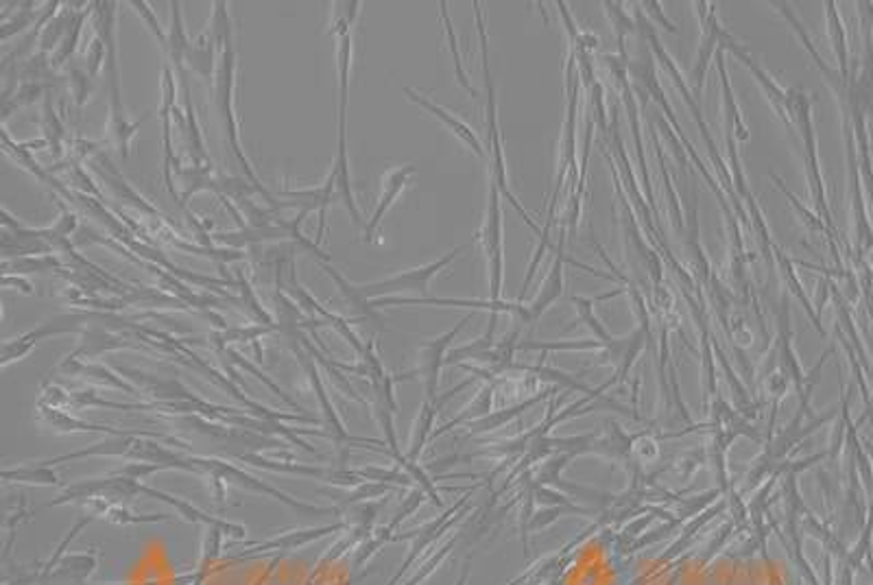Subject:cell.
I'll return each instance as SVG.
<instances>
[{
  "mask_svg": "<svg viewBox=\"0 0 873 585\" xmlns=\"http://www.w3.org/2000/svg\"><path fill=\"white\" fill-rule=\"evenodd\" d=\"M603 8H605V14H607V18H609V23H611L613 36H616V44H618V53H616V55L629 62L627 40L640 31V29H637V21H633V18L627 14V10H624L622 3H613V0H605Z\"/></svg>",
  "mask_w": 873,
  "mask_h": 585,
  "instance_id": "7402d4cb",
  "label": "cell"
},
{
  "mask_svg": "<svg viewBox=\"0 0 873 585\" xmlns=\"http://www.w3.org/2000/svg\"><path fill=\"white\" fill-rule=\"evenodd\" d=\"M71 21H73V5H68V10H60V14L42 29V34H40V53L53 55L58 51V47L62 44L64 36L68 34Z\"/></svg>",
  "mask_w": 873,
  "mask_h": 585,
  "instance_id": "484cf974",
  "label": "cell"
},
{
  "mask_svg": "<svg viewBox=\"0 0 873 585\" xmlns=\"http://www.w3.org/2000/svg\"><path fill=\"white\" fill-rule=\"evenodd\" d=\"M714 64H717V71H719V77H721V90H723L721 112H723V118H725V131L734 133L736 142H747L751 138V133H749V127H747V123H745V118L741 114L738 101H736L732 84H730V75H728V66H725V51H719Z\"/></svg>",
  "mask_w": 873,
  "mask_h": 585,
  "instance_id": "9a60e30c",
  "label": "cell"
},
{
  "mask_svg": "<svg viewBox=\"0 0 873 585\" xmlns=\"http://www.w3.org/2000/svg\"><path fill=\"white\" fill-rule=\"evenodd\" d=\"M823 8H825V18H827L830 42H832V49H834V55H836V62H838L836 71H838L845 79H849V53H847V34H845V25H843V21H840V14H838V10H836L834 0H827V3H825Z\"/></svg>",
  "mask_w": 873,
  "mask_h": 585,
  "instance_id": "44dd1931",
  "label": "cell"
},
{
  "mask_svg": "<svg viewBox=\"0 0 873 585\" xmlns=\"http://www.w3.org/2000/svg\"><path fill=\"white\" fill-rule=\"evenodd\" d=\"M723 51L732 53L741 64H745V66L749 68V73H751V75L756 77V81L760 84V88H762L767 101H769L771 107L775 110L777 118H782V123H784L788 129H793V123H790L788 110H786V105H788V90L782 88V86L754 60V55L749 53V47L736 42V38H734L730 31H725V38H723Z\"/></svg>",
  "mask_w": 873,
  "mask_h": 585,
  "instance_id": "30bf717a",
  "label": "cell"
},
{
  "mask_svg": "<svg viewBox=\"0 0 873 585\" xmlns=\"http://www.w3.org/2000/svg\"><path fill=\"white\" fill-rule=\"evenodd\" d=\"M812 97H808L801 88H790L788 90V118L793 123V129H797L801 142H804V162H806V177L812 190V200L817 206V215L823 219V224L834 232V221L827 204L825 194V181L819 164V149H817V133H814V120H812Z\"/></svg>",
  "mask_w": 873,
  "mask_h": 585,
  "instance_id": "8992f818",
  "label": "cell"
},
{
  "mask_svg": "<svg viewBox=\"0 0 873 585\" xmlns=\"http://www.w3.org/2000/svg\"><path fill=\"white\" fill-rule=\"evenodd\" d=\"M843 133H845V147H847L849 206H851V219H853V254H856V263L860 265L873 250V228L866 217L864 188H862V177H860V162H858L853 129H851L849 120H845V118H843Z\"/></svg>",
  "mask_w": 873,
  "mask_h": 585,
  "instance_id": "ba28073f",
  "label": "cell"
},
{
  "mask_svg": "<svg viewBox=\"0 0 873 585\" xmlns=\"http://www.w3.org/2000/svg\"><path fill=\"white\" fill-rule=\"evenodd\" d=\"M695 8H697L699 25H701V40H699L697 58H695V64H693V71H691V90H693V97L701 103L704 84H706L710 64L717 60L719 51H723L725 29L721 27L717 10H714L712 3L699 0V3H695Z\"/></svg>",
  "mask_w": 873,
  "mask_h": 585,
  "instance_id": "9c48e42d",
  "label": "cell"
},
{
  "mask_svg": "<svg viewBox=\"0 0 873 585\" xmlns=\"http://www.w3.org/2000/svg\"><path fill=\"white\" fill-rule=\"evenodd\" d=\"M360 10H363V3H358V0H341V3H332L328 36H334L337 40L343 36H352L350 31L358 21Z\"/></svg>",
  "mask_w": 873,
  "mask_h": 585,
  "instance_id": "d4e9b609",
  "label": "cell"
},
{
  "mask_svg": "<svg viewBox=\"0 0 873 585\" xmlns=\"http://www.w3.org/2000/svg\"><path fill=\"white\" fill-rule=\"evenodd\" d=\"M402 92L406 94V99L410 101V103H415L417 107H421L426 114H430L432 118H436L440 120L444 127H448V131H453L475 155H479V157H485V147H483V142H481V138H479V133L466 123V120H461L459 116H455L448 107H444V105H436L434 101H430L428 97H423L421 92H417L415 88H408V86H402Z\"/></svg>",
  "mask_w": 873,
  "mask_h": 585,
  "instance_id": "4fadbf2b",
  "label": "cell"
},
{
  "mask_svg": "<svg viewBox=\"0 0 873 585\" xmlns=\"http://www.w3.org/2000/svg\"><path fill=\"white\" fill-rule=\"evenodd\" d=\"M186 64L207 86H214V77H216V68H218V47H216V40H214L210 27H205L192 40Z\"/></svg>",
  "mask_w": 873,
  "mask_h": 585,
  "instance_id": "2e32d148",
  "label": "cell"
},
{
  "mask_svg": "<svg viewBox=\"0 0 873 585\" xmlns=\"http://www.w3.org/2000/svg\"><path fill=\"white\" fill-rule=\"evenodd\" d=\"M417 173V164H404V166H395L391 168L384 177H382V188H380V198L376 202V208L363 230V241L369 245L376 241V234L387 217V213L395 206V202L400 200V194L404 192V188L410 183L413 175Z\"/></svg>",
  "mask_w": 873,
  "mask_h": 585,
  "instance_id": "7c38bea8",
  "label": "cell"
},
{
  "mask_svg": "<svg viewBox=\"0 0 873 585\" xmlns=\"http://www.w3.org/2000/svg\"><path fill=\"white\" fill-rule=\"evenodd\" d=\"M475 243L481 245L488 263V282H490L488 300L501 302L505 284V226H503V194L494 181H490L488 211L483 226L475 237Z\"/></svg>",
  "mask_w": 873,
  "mask_h": 585,
  "instance_id": "52a82bcc",
  "label": "cell"
},
{
  "mask_svg": "<svg viewBox=\"0 0 873 585\" xmlns=\"http://www.w3.org/2000/svg\"><path fill=\"white\" fill-rule=\"evenodd\" d=\"M237 289H241V295H243V306L256 317V319H261L263 321V326H267V328H276L274 326V319H271V315L263 308V302L258 300V295H256V291L252 289V284L248 282V278L239 271V284H237Z\"/></svg>",
  "mask_w": 873,
  "mask_h": 585,
  "instance_id": "f1b7e54d",
  "label": "cell"
},
{
  "mask_svg": "<svg viewBox=\"0 0 873 585\" xmlns=\"http://www.w3.org/2000/svg\"><path fill=\"white\" fill-rule=\"evenodd\" d=\"M12 284H16L18 287V291H23L25 295H34L36 291H34V284L29 282V280H23V278H12V276H3V287H12Z\"/></svg>",
  "mask_w": 873,
  "mask_h": 585,
  "instance_id": "836d02e7",
  "label": "cell"
},
{
  "mask_svg": "<svg viewBox=\"0 0 873 585\" xmlns=\"http://www.w3.org/2000/svg\"><path fill=\"white\" fill-rule=\"evenodd\" d=\"M440 18H442V25H444V36H446V42H448V51H451V58H453V66H455V77H457V84L472 97V99H479V92H477V88L472 86V81H470V75H468V71H466V66H464V55H461V51H459V40H457V34H455V25H453V18H451V12H448V3H440Z\"/></svg>",
  "mask_w": 873,
  "mask_h": 585,
  "instance_id": "d6986e66",
  "label": "cell"
},
{
  "mask_svg": "<svg viewBox=\"0 0 873 585\" xmlns=\"http://www.w3.org/2000/svg\"><path fill=\"white\" fill-rule=\"evenodd\" d=\"M170 10V25H168V49H166V58L168 64L173 66V71L179 75L186 71V58L190 51V38L184 25V14H181V3L177 0H170L168 3Z\"/></svg>",
  "mask_w": 873,
  "mask_h": 585,
  "instance_id": "e0dca14e",
  "label": "cell"
},
{
  "mask_svg": "<svg viewBox=\"0 0 873 585\" xmlns=\"http://www.w3.org/2000/svg\"><path fill=\"white\" fill-rule=\"evenodd\" d=\"M75 8V5H73ZM92 10H94V3H90V5H86L84 10H73V21H71V27H68V34L64 36V40H62V44L58 47V51L51 55V64H53V71H58V68H62L68 60H71V55L77 51V44H79V40H81V34H84V25H86V18L92 14Z\"/></svg>",
  "mask_w": 873,
  "mask_h": 585,
  "instance_id": "cb8c5ba5",
  "label": "cell"
},
{
  "mask_svg": "<svg viewBox=\"0 0 873 585\" xmlns=\"http://www.w3.org/2000/svg\"><path fill=\"white\" fill-rule=\"evenodd\" d=\"M566 234H568L566 228H559V239H557V247H555V260H553V265H551V269H548L544 282L540 284L535 297L527 304L529 323H535L551 306H555V304L564 297V291H566L564 265H566V260H568L566 254H564Z\"/></svg>",
  "mask_w": 873,
  "mask_h": 585,
  "instance_id": "8fae6325",
  "label": "cell"
},
{
  "mask_svg": "<svg viewBox=\"0 0 873 585\" xmlns=\"http://www.w3.org/2000/svg\"><path fill=\"white\" fill-rule=\"evenodd\" d=\"M468 247H470V245H459V247L451 250L448 254H444L442 258H436V260H432V263H426V265H419V267H413V269H406V271H400V274H393V276H389V278H382V280H376V282H367V284H352V282H347V280L337 271V267H332V263H317V265L332 278V282L337 284L339 293L345 297V302H347L350 306H354V308H358L363 315L371 317V315H374L371 304L378 302V300L402 297V295H410V297H415V300L430 297L428 291H430L432 278H434L436 274H442L444 269H448Z\"/></svg>",
  "mask_w": 873,
  "mask_h": 585,
  "instance_id": "6da1fadb",
  "label": "cell"
},
{
  "mask_svg": "<svg viewBox=\"0 0 873 585\" xmlns=\"http://www.w3.org/2000/svg\"><path fill=\"white\" fill-rule=\"evenodd\" d=\"M235 44H237V42H235V36H230L222 47H218V68H216V77H214V86H212V88H214L216 114H218V120H222V129H224L226 142H228V147H230L235 160L243 166L245 177L261 190L265 202L276 208L274 192H269V190L261 183V179H258V175H256V170H254V166H252V162H250V157L245 155L243 144H241V131H239V118H237V105H235V103H237V101H235V92H237V68H239V55H237V47H235Z\"/></svg>",
  "mask_w": 873,
  "mask_h": 585,
  "instance_id": "277c9868",
  "label": "cell"
},
{
  "mask_svg": "<svg viewBox=\"0 0 873 585\" xmlns=\"http://www.w3.org/2000/svg\"><path fill=\"white\" fill-rule=\"evenodd\" d=\"M352 36H343L337 40V123H339V144L332 170L337 173V198L350 211L352 221L360 224V211L356 206V198L352 190V173H350V155H347V101H350V73H352Z\"/></svg>",
  "mask_w": 873,
  "mask_h": 585,
  "instance_id": "5b68a950",
  "label": "cell"
},
{
  "mask_svg": "<svg viewBox=\"0 0 873 585\" xmlns=\"http://www.w3.org/2000/svg\"><path fill=\"white\" fill-rule=\"evenodd\" d=\"M475 8V23L481 40V64H483V81H485V125H488V149H490V181H494L501 190L503 198L516 208V213L522 217V221L537 234L542 237V228L533 221V217L522 208L514 190L509 188V173H507V160H505V144H503V131H501V118H498V99H496V86L492 79L490 71V38H488V25H485V14L481 3H472Z\"/></svg>",
  "mask_w": 873,
  "mask_h": 585,
  "instance_id": "3957f363",
  "label": "cell"
},
{
  "mask_svg": "<svg viewBox=\"0 0 873 585\" xmlns=\"http://www.w3.org/2000/svg\"><path fill=\"white\" fill-rule=\"evenodd\" d=\"M622 293H624V289H613V291H609V293H605V295H598V297H579V295H572V304H574V308H577V319H574L572 326L585 323V326L598 336V341L609 343L611 336H609V332L605 330V326L600 323V319L596 317L594 306L600 304V302H607V300H611V297H616V295H622ZM572 326H570V328H572Z\"/></svg>",
  "mask_w": 873,
  "mask_h": 585,
  "instance_id": "ffe728a7",
  "label": "cell"
},
{
  "mask_svg": "<svg viewBox=\"0 0 873 585\" xmlns=\"http://www.w3.org/2000/svg\"><path fill=\"white\" fill-rule=\"evenodd\" d=\"M71 330H77V326L71 323V319H68L66 323H60V321L42 323L40 328L29 330V332H25V334L18 336V339L8 341V343L3 345V363L10 365L12 360H21L23 356H27V354L34 349V345H36L40 339L51 336V334H64V332H71Z\"/></svg>",
  "mask_w": 873,
  "mask_h": 585,
  "instance_id": "ac0fdd59",
  "label": "cell"
},
{
  "mask_svg": "<svg viewBox=\"0 0 873 585\" xmlns=\"http://www.w3.org/2000/svg\"><path fill=\"white\" fill-rule=\"evenodd\" d=\"M116 8L118 3H94L92 10V25L97 36L107 47V62H105V84L110 97V118H107V142L123 155L129 157L134 138L142 125V120H131L125 103H123V88H121V68H118V47H116Z\"/></svg>",
  "mask_w": 873,
  "mask_h": 585,
  "instance_id": "7a4b0ae2",
  "label": "cell"
},
{
  "mask_svg": "<svg viewBox=\"0 0 873 585\" xmlns=\"http://www.w3.org/2000/svg\"><path fill=\"white\" fill-rule=\"evenodd\" d=\"M470 321H472V313H468V315H466L453 330H448L446 334L436 336V339H432V341H428V343L421 345V373H423L426 389H428V396H430V398L434 396L436 380H440V369H442V365H444V356H446L448 345L457 339V334H459V332L466 328V323H470Z\"/></svg>",
  "mask_w": 873,
  "mask_h": 585,
  "instance_id": "5bb4252c",
  "label": "cell"
},
{
  "mask_svg": "<svg viewBox=\"0 0 873 585\" xmlns=\"http://www.w3.org/2000/svg\"><path fill=\"white\" fill-rule=\"evenodd\" d=\"M42 138L49 142V149L53 151V155L58 160H62L64 149H66V125L53 105L51 92L45 97V107H42Z\"/></svg>",
  "mask_w": 873,
  "mask_h": 585,
  "instance_id": "603a6c76",
  "label": "cell"
},
{
  "mask_svg": "<svg viewBox=\"0 0 873 585\" xmlns=\"http://www.w3.org/2000/svg\"><path fill=\"white\" fill-rule=\"evenodd\" d=\"M101 147H103V142H92V140H86V138H75V140L71 142L68 157H71V162H75V164H84L88 157L101 155Z\"/></svg>",
  "mask_w": 873,
  "mask_h": 585,
  "instance_id": "1f68e13d",
  "label": "cell"
},
{
  "mask_svg": "<svg viewBox=\"0 0 873 585\" xmlns=\"http://www.w3.org/2000/svg\"><path fill=\"white\" fill-rule=\"evenodd\" d=\"M36 8H38L36 3H18L14 16L3 21V25H0V40L8 42L16 34H23L29 27H36L34 23H38V18L42 14V10H36Z\"/></svg>",
  "mask_w": 873,
  "mask_h": 585,
  "instance_id": "4316f807",
  "label": "cell"
},
{
  "mask_svg": "<svg viewBox=\"0 0 873 585\" xmlns=\"http://www.w3.org/2000/svg\"><path fill=\"white\" fill-rule=\"evenodd\" d=\"M640 8H644L642 12H644V16L648 18L650 25L658 23L662 29H667V31H671V34H678V27L665 16L662 3H658V0H644V3H640Z\"/></svg>",
  "mask_w": 873,
  "mask_h": 585,
  "instance_id": "d6a6232c",
  "label": "cell"
},
{
  "mask_svg": "<svg viewBox=\"0 0 873 585\" xmlns=\"http://www.w3.org/2000/svg\"><path fill=\"white\" fill-rule=\"evenodd\" d=\"M105 62H107V47L105 42L94 34V38L88 44L86 51V73L97 79L101 73H105Z\"/></svg>",
  "mask_w": 873,
  "mask_h": 585,
  "instance_id": "f546056e",
  "label": "cell"
},
{
  "mask_svg": "<svg viewBox=\"0 0 873 585\" xmlns=\"http://www.w3.org/2000/svg\"><path fill=\"white\" fill-rule=\"evenodd\" d=\"M129 8L140 16V21L147 25V29L151 31V36L157 40L160 49L166 53V49H168V34L162 29V25H160V21H157V14L151 10V5L144 3V0H131Z\"/></svg>",
  "mask_w": 873,
  "mask_h": 585,
  "instance_id": "83f0119b",
  "label": "cell"
},
{
  "mask_svg": "<svg viewBox=\"0 0 873 585\" xmlns=\"http://www.w3.org/2000/svg\"><path fill=\"white\" fill-rule=\"evenodd\" d=\"M68 79H71V92H73V97H75V103H77V107L81 110V107L88 103V99H90V92H92V77H90L86 71H81V68H73L71 75H68Z\"/></svg>",
  "mask_w": 873,
  "mask_h": 585,
  "instance_id": "4dcf8cb0",
  "label": "cell"
}]
</instances>
